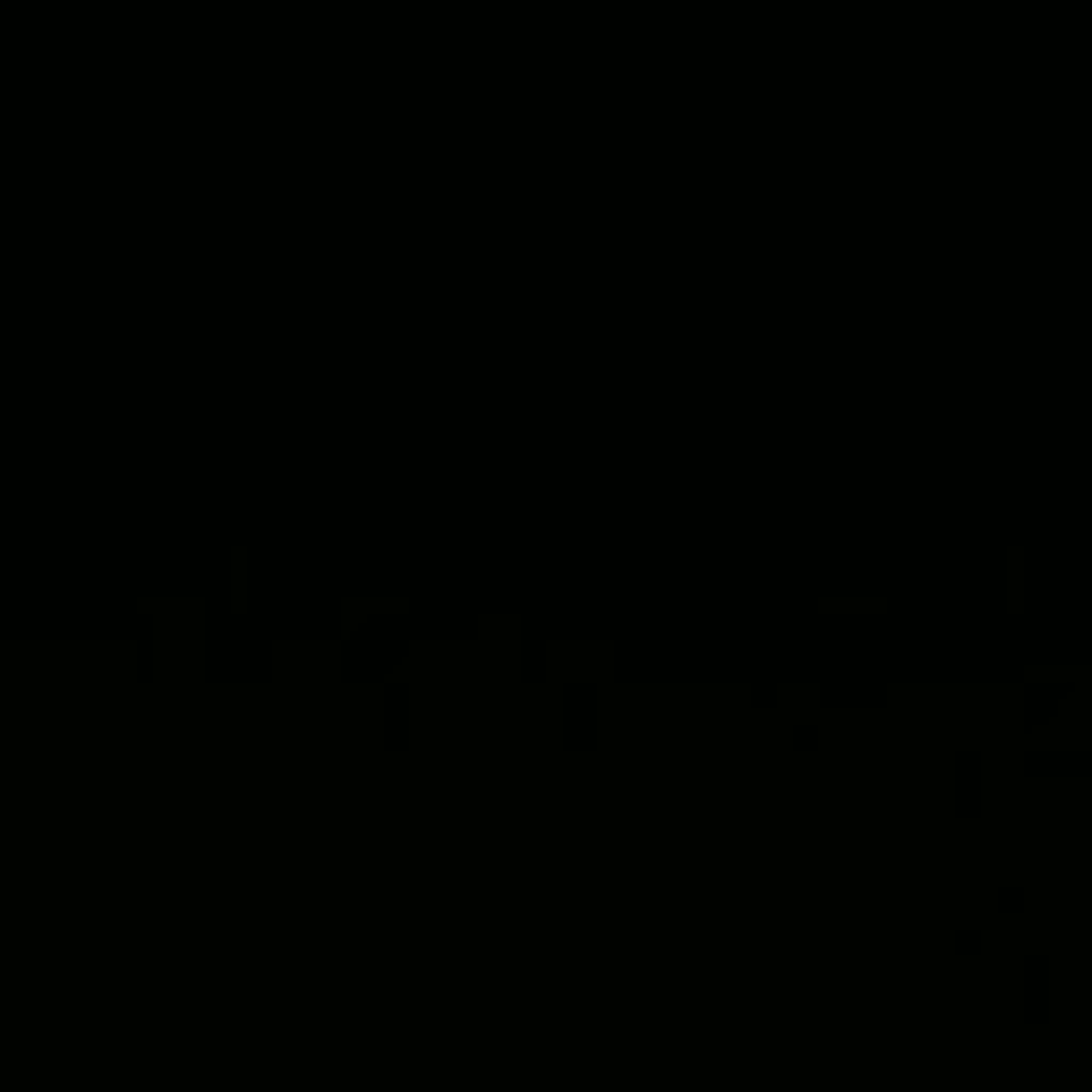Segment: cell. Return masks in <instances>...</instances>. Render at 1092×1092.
Here are the masks:
<instances>
[{
  "mask_svg": "<svg viewBox=\"0 0 1092 1092\" xmlns=\"http://www.w3.org/2000/svg\"><path fill=\"white\" fill-rule=\"evenodd\" d=\"M1025 769L1032 777H1084L1092 760H1084V751H1025Z\"/></svg>",
  "mask_w": 1092,
  "mask_h": 1092,
  "instance_id": "obj_1",
  "label": "cell"
}]
</instances>
